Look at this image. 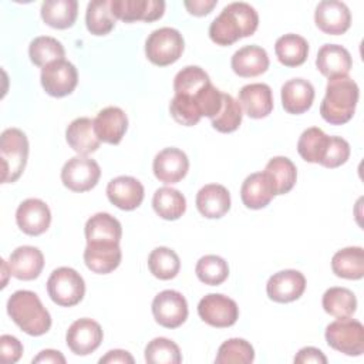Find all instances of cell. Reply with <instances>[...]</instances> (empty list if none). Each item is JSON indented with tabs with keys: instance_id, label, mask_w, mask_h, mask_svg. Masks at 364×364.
Here are the masks:
<instances>
[{
	"instance_id": "cell-1",
	"label": "cell",
	"mask_w": 364,
	"mask_h": 364,
	"mask_svg": "<svg viewBox=\"0 0 364 364\" xmlns=\"http://www.w3.org/2000/svg\"><path fill=\"white\" fill-rule=\"evenodd\" d=\"M259 26L257 11L247 3L235 1L223 7L209 26V37L218 46H230L252 36Z\"/></svg>"
},
{
	"instance_id": "cell-2",
	"label": "cell",
	"mask_w": 364,
	"mask_h": 364,
	"mask_svg": "<svg viewBox=\"0 0 364 364\" xmlns=\"http://www.w3.org/2000/svg\"><path fill=\"white\" fill-rule=\"evenodd\" d=\"M358 97V85L348 75L330 78L326 87V95L320 104L323 119L331 125L348 122L355 112Z\"/></svg>"
},
{
	"instance_id": "cell-3",
	"label": "cell",
	"mask_w": 364,
	"mask_h": 364,
	"mask_svg": "<svg viewBox=\"0 0 364 364\" xmlns=\"http://www.w3.org/2000/svg\"><path fill=\"white\" fill-rule=\"evenodd\" d=\"M11 320L28 336H43L51 327V316L38 296L31 290H17L7 300Z\"/></svg>"
},
{
	"instance_id": "cell-4",
	"label": "cell",
	"mask_w": 364,
	"mask_h": 364,
	"mask_svg": "<svg viewBox=\"0 0 364 364\" xmlns=\"http://www.w3.org/2000/svg\"><path fill=\"white\" fill-rule=\"evenodd\" d=\"M28 139L18 128H7L0 136V159L3 166L1 183L16 182L27 164Z\"/></svg>"
},
{
	"instance_id": "cell-5",
	"label": "cell",
	"mask_w": 364,
	"mask_h": 364,
	"mask_svg": "<svg viewBox=\"0 0 364 364\" xmlns=\"http://www.w3.org/2000/svg\"><path fill=\"white\" fill-rule=\"evenodd\" d=\"M185 48L182 34L172 27L154 30L145 41L146 58L159 67H166L179 60Z\"/></svg>"
},
{
	"instance_id": "cell-6",
	"label": "cell",
	"mask_w": 364,
	"mask_h": 364,
	"mask_svg": "<svg viewBox=\"0 0 364 364\" xmlns=\"http://www.w3.org/2000/svg\"><path fill=\"white\" fill-rule=\"evenodd\" d=\"M47 293L50 299L61 307L78 304L85 294V282L82 276L67 266L53 270L47 280Z\"/></svg>"
},
{
	"instance_id": "cell-7",
	"label": "cell",
	"mask_w": 364,
	"mask_h": 364,
	"mask_svg": "<svg viewBox=\"0 0 364 364\" xmlns=\"http://www.w3.org/2000/svg\"><path fill=\"white\" fill-rule=\"evenodd\" d=\"M324 337L331 348L346 355L358 357L364 353V327L358 320L337 318L326 327Z\"/></svg>"
},
{
	"instance_id": "cell-8",
	"label": "cell",
	"mask_w": 364,
	"mask_h": 364,
	"mask_svg": "<svg viewBox=\"0 0 364 364\" xmlns=\"http://www.w3.org/2000/svg\"><path fill=\"white\" fill-rule=\"evenodd\" d=\"M101 168L95 159L77 155L70 158L61 169V182L73 192L91 191L100 181Z\"/></svg>"
},
{
	"instance_id": "cell-9",
	"label": "cell",
	"mask_w": 364,
	"mask_h": 364,
	"mask_svg": "<svg viewBox=\"0 0 364 364\" xmlns=\"http://www.w3.org/2000/svg\"><path fill=\"white\" fill-rule=\"evenodd\" d=\"M199 317L209 326L225 328L233 326L239 318L236 301L220 293H209L198 304Z\"/></svg>"
},
{
	"instance_id": "cell-10",
	"label": "cell",
	"mask_w": 364,
	"mask_h": 364,
	"mask_svg": "<svg viewBox=\"0 0 364 364\" xmlns=\"http://www.w3.org/2000/svg\"><path fill=\"white\" fill-rule=\"evenodd\" d=\"M40 81L48 95L61 98L74 91L78 82V73L73 63L63 58L43 67Z\"/></svg>"
},
{
	"instance_id": "cell-11",
	"label": "cell",
	"mask_w": 364,
	"mask_h": 364,
	"mask_svg": "<svg viewBox=\"0 0 364 364\" xmlns=\"http://www.w3.org/2000/svg\"><path fill=\"white\" fill-rule=\"evenodd\" d=\"M155 321L165 328H178L188 318V301L176 290H164L152 300Z\"/></svg>"
},
{
	"instance_id": "cell-12",
	"label": "cell",
	"mask_w": 364,
	"mask_h": 364,
	"mask_svg": "<svg viewBox=\"0 0 364 364\" xmlns=\"http://www.w3.org/2000/svg\"><path fill=\"white\" fill-rule=\"evenodd\" d=\"M102 337L104 333L101 326L92 318L82 317L68 327L65 333V343L74 354L88 355L100 347Z\"/></svg>"
},
{
	"instance_id": "cell-13",
	"label": "cell",
	"mask_w": 364,
	"mask_h": 364,
	"mask_svg": "<svg viewBox=\"0 0 364 364\" xmlns=\"http://www.w3.org/2000/svg\"><path fill=\"white\" fill-rule=\"evenodd\" d=\"M306 290V277L301 272L286 269L274 273L266 283V293L276 303H290L301 297Z\"/></svg>"
},
{
	"instance_id": "cell-14",
	"label": "cell",
	"mask_w": 364,
	"mask_h": 364,
	"mask_svg": "<svg viewBox=\"0 0 364 364\" xmlns=\"http://www.w3.org/2000/svg\"><path fill=\"white\" fill-rule=\"evenodd\" d=\"M189 169V159L179 148H164L159 151L152 162L155 178L166 185L178 183L182 181Z\"/></svg>"
},
{
	"instance_id": "cell-15",
	"label": "cell",
	"mask_w": 364,
	"mask_h": 364,
	"mask_svg": "<svg viewBox=\"0 0 364 364\" xmlns=\"http://www.w3.org/2000/svg\"><path fill=\"white\" fill-rule=\"evenodd\" d=\"M16 222L23 233L30 236H38L50 228V208L41 199L28 198L18 205L16 210Z\"/></svg>"
},
{
	"instance_id": "cell-16",
	"label": "cell",
	"mask_w": 364,
	"mask_h": 364,
	"mask_svg": "<svg viewBox=\"0 0 364 364\" xmlns=\"http://www.w3.org/2000/svg\"><path fill=\"white\" fill-rule=\"evenodd\" d=\"M316 26L326 34H344L351 26V13L346 3L338 0H323L314 11Z\"/></svg>"
},
{
	"instance_id": "cell-17",
	"label": "cell",
	"mask_w": 364,
	"mask_h": 364,
	"mask_svg": "<svg viewBox=\"0 0 364 364\" xmlns=\"http://www.w3.org/2000/svg\"><path fill=\"white\" fill-rule=\"evenodd\" d=\"M111 11L115 18L125 23L155 21L164 16L165 1L162 0H112Z\"/></svg>"
},
{
	"instance_id": "cell-18",
	"label": "cell",
	"mask_w": 364,
	"mask_h": 364,
	"mask_svg": "<svg viewBox=\"0 0 364 364\" xmlns=\"http://www.w3.org/2000/svg\"><path fill=\"white\" fill-rule=\"evenodd\" d=\"M144 186L134 176H117L107 185L108 200L122 210H134L144 200Z\"/></svg>"
},
{
	"instance_id": "cell-19",
	"label": "cell",
	"mask_w": 364,
	"mask_h": 364,
	"mask_svg": "<svg viewBox=\"0 0 364 364\" xmlns=\"http://www.w3.org/2000/svg\"><path fill=\"white\" fill-rule=\"evenodd\" d=\"M122 259L119 243L114 242H91L84 250L85 266L98 274H108L114 272Z\"/></svg>"
},
{
	"instance_id": "cell-20",
	"label": "cell",
	"mask_w": 364,
	"mask_h": 364,
	"mask_svg": "<svg viewBox=\"0 0 364 364\" xmlns=\"http://www.w3.org/2000/svg\"><path fill=\"white\" fill-rule=\"evenodd\" d=\"M237 102L247 117L253 119L264 118L273 111L272 88L264 82L246 84L239 91Z\"/></svg>"
},
{
	"instance_id": "cell-21",
	"label": "cell",
	"mask_w": 364,
	"mask_h": 364,
	"mask_svg": "<svg viewBox=\"0 0 364 364\" xmlns=\"http://www.w3.org/2000/svg\"><path fill=\"white\" fill-rule=\"evenodd\" d=\"M128 129V117L119 107L101 109L94 119V131L101 142L118 145Z\"/></svg>"
},
{
	"instance_id": "cell-22",
	"label": "cell",
	"mask_w": 364,
	"mask_h": 364,
	"mask_svg": "<svg viewBox=\"0 0 364 364\" xmlns=\"http://www.w3.org/2000/svg\"><path fill=\"white\" fill-rule=\"evenodd\" d=\"M274 196H276L274 183L264 171L255 172L246 176L240 188L242 202L249 209L266 208Z\"/></svg>"
},
{
	"instance_id": "cell-23",
	"label": "cell",
	"mask_w": 364,
	"mask_h": 364,
	"mask_svg": "<svg viewBox=\"0 0 364 364\" xmlns=\"http://www.w3.org/2000/svg\"><path fill=\"white\" fill-rule=\"evenodd\" d=\"M9 267L11 276L18 280H34L44 267V256L38 247L18 246L9 256Z\"/></svg>"
},
{
	"instance_id": "cell-24",
	"label": "cell",
	"mask_w": 364,
	"mask_h": 364,
	"mask_svg": "<svg viewBox=\"0 0 364 364\" xmlns=\"http://www.w3.org/2000/svg\"><path fill=\"white\" fill-rule=\"evenodd\" d=\"M269 55L264 48L256 44L245 46L235 51L230 60V67L233 73L243 78L257 77L267 71L269 68Z\"/></svg>"
},
{
	"instance_id": "cell-25",
	"label": "cell",
	"mask_w": 364,
	"mask_h": 364,
	"mask_svg": "<svg viewBox=\"0 0 364 364\" xmlns=\"http://www.w3.org/2000/svg\"><path fill=\"white\" fill-rule=\"evenodd\" d=\"M282 105L286 112L299 115L310 109L314 101V87L304 78H291L282 85Z\"/></svg>"
},
{
	"instance_id": "cell-26",
	"label": "cell",
	"mask_w": 364,
	"mask_h": 364,
	"mask_svg": "<svg viewBox=\"0 0 364 364\" xmlns=\"http://www.w3.org/2000/svg\"><path fill=\"white\" fill-rule=\"evenodd\" d=\"M196 208L208 219H219L230 209V193L220 183H208L196 193Z\"/></svg>"
},
{
	"instance_id": "cell-27",
	"label": "cell",
	"mask_w": 364,
	"mask_h": 364,
	"mask_svg": "<svg viewBox=\"0 0 364 364\" xmlns=\"http://www.w3.org/2000/svg\"><path fill=\"white\" fill-rule=\"evenodd\" d=\"M317 70L330 78L348 75L353 67V58L347 48L338 44H324L320 47L316 58Z\"/></svg>"
},
{
	"instance_id": "cell-28",
	"label": "cell",
	"mask_w": 364,
	"mask_h": 364,
	"mask_svg": "<svg viewBox=\"0 0 364 364\" xmlns=\"http://www.w3.org/2000/svg\"><path fill=\"white\" fill-rule=\"evenodd\" d=\"M65 141L78 155H90L100 148L101 141L94 131V119L80 117L70 122L65 129Z\"/></svg>"
},
{
	"instance_id": "cell-29",
	"label": "cell",
	"mask_w": 364,
	"mask_h": 364,
	"mask_svg": "<svg viewBox=\"0 0 364 364\" xmlns=\"http://www.w3.org/2000/svg\"><path fill=\"white\" fill-rule=\"evenodd\" d=\"M87 243L91 242H114L119 243L122 236V228L117 218L107 212H98L92 215L84 228Z\"/></svg>"
},
{
	"instance_id": "cell-30",
	"label": "cell",
	"mask_w": 364,
	"mask_h": 364,
	"mask_svg": "<svg viewBox=\"0 0 364 364\" xmlns=\"http://www.w3.org/2000/svg\"><path fill=\"white\" fill-rule=\"evenodd\" d=\"M331 269L337 277L360 280L364 276V250L360 246L344 247L334 253Z\"/></svg>"
},
{
	"instance_id": "cell-31",
	"label": "cell",
	"mask_w": 364,
	"mask_h": 364,
	"mask_svg": "<svg viewBox=\"0 0 364 364\" xmlns=\"http://www.w3.org/2000/svg\"><path fill=\"white\" fill-rule=\"evenodd\" d=\"M78 14L77 0H47L41 4L43 21L58 30H65L74 26Z\"/></svg>"
},
{
	"instance_id": "cell-32",
	"label": "cell",
	"mask_w": 364,
	"mask_h": 364,
	"mask_svg": "<svg viewBox=\"0 0 364 364\" xmlns=\"http://www.w3.org/2000/svg\"><path fill=\"white\" fill-rule=\"evenodd\" d=\"M274 53L284 67H299L309 55V43L299 34H284L276 40Z\"/></svg>"
},
{
	"instance_id": "cell-33",
	"label": "cell",
	"mask_w": 364,
	"mask_h": 364,
	"mask_svg": "<svg viewBox=\"0 0 364 364\" xmlns=\"http://www.w3.org/2000/svg\"><path fill=\"white\" fill-rule=\"evenodd\" d=\"M152 208L159 218L165 220H176L186 210V199L178 189L162 186L154 193Z\"/></svg>"
},
{
	"instance_id": "cell-34",
	"label": "cell",
	"mask_w": 364,
	"mask_h": 364,
	"mask_svg": "<svg viewBox=\"0 0 364 364\" xmlns=\"http://www.w3.org/2000/svg\"><path fill=\"white\" fill-rule=\"evenodd\" d=\"M324 311L336 318L351 317L357 310L355 294L346 287H330L324 291L321 299Z\"/></svg>"
},
{
	"instance_id": "cell-35",
	"label": "cell",
	"mask_w": 364,
	"mask_h": 364,
	"mask_svg": "<svg viewBox=\"0 0 364 364\" xmlns=\"http://www.w3.org/2000/svg\"><path fill=\"white\" fill-rule=\"evenodd\" d=\"M328 135L317 128L310 127L304 129L297 141V152L299 155L310 164H320L328 144Z\"/></svg>"
},
{
	"instance_id": "cell-36",
	"label": "cell",
	"mask_w": 364,
	"mask_h": 364,
	"mask_svg": "<svg viewBox=\"0 0 364 364\" xmlns=\"http://www.w3.org/2000/svg\"><path fill=\"white\" fill-rule=\"evenodd\" d=\"M264 172L270 176L274 183L276 195L289 193L296 185L297 169L291 159L287 156H274L272 158L264 168Z\"/></svg>"
},
{
	"instance_id": "cell-37",
	"label": "cell",
	"mask_w": 364,
	"mask_h": 364,
	"mask_svg": "<svg viewBox=\"0 0 364 364\" xmlns=\"http://www.w3.org/2000/svg\"><path fill=\"white\" fill-rule=\"evenodd\" d=\"M117 18L111 11V1L94 0L90 1L85 11L87 30L94 36H105L115 27Z\"/></svg>"
},
{
	"instance_id": "cell-38",
	"label": "cell",
	"mask_w": 364,
	"mask_h": 364,
	"mask_svg": "<svg viewBox=\"0 0 364 364\" xmlns=\"http://www.w3.org/2000/svg\"><path fill=\"white\" fill-rule=\"evenodd\" d=\"M148 269L159 280H171L176 277L181 269V260L175 250L159 246L148 256Z\"/></svg>"
},
{
	"instance_id": "cell-39",
	"label": "cell",
	"mask_w": 364,
	"mask_h": 364,
	"mask_svg": "<svg viewBox=\"0 0 364 364\" xmlns=\"http://www.w3.org/2000/svg\"><path fill=\"white\" fill-rule=\"evenodd\" d=\"M28 55L34 65L46 67L53 61L63 60L65 50L57 38L50 36H40L31 40L28 46Z\"/></svg>"
},
{
	"instance_id": "cell-40",
	"label": "cell",
	"mask_w": 364,
	"mask_h": 364,
	"mask_svg": "<svg viewBox=\"0 0 364 364\" xmlns=\"http://www.w3.org/2000/svg\"><path fill=\"white\" fill-rule=\"evenodd\" d=\"M195 273L202 283L209 286H219L228 279L229 266L228 262L218 255H205L198 260Z\"/></svg>"
},
{
	"instance_id": "cell-41",
	"label": "cell",
	"mask_w": 364,
	"mask_h": 364,
	"mask_svg": "<svg viewBox=\"0 0 364 364\" xmlns=\"http://www.w3.org/2000/svg\"><path fill=\"white\" fill-rule=\"evenodd\" d=\"M255 360V350L245 338H229L220 344L215 363L216 364H250Z\"/></svg>"
},
{
	"instance_id": "cell-42",
	"label": "cell",
	"mask_w": 364,
	"mask_h": 364,
	"mask_svg": "<svg viewBox=\"0 0 364 364\" xmlns=\"http://www.w3.org/2000/svg\"><path fill=\"white\" fill-rule=\"evenodd\" d=\"M145 361L149 364H179L182 361L178 344L166 337L152 338L145 347Z\"/></svg>"
},
{
	"instance_id": "cell-43",
	"label": "cell",
	"mask_w": 364,
	"mask_h": 364,
	"mask_svg": "<svg viewBox=\"0 0 364 364\" xmlns=\"http://www.w3.org/2000/svg\"><path fill=\"white\" fill-rule=\"evenodd\" d=\"M242 107L240 104L230 95L223 92V100H222V108L220 111L210 119L212 127L223 134L233 132L239 128L242 124Z\"/></svg>"
},
{
	"instance_id": "cell-44",
	"label": "cell",
	"mask_w": 364,
	"mask_h": 364,
	"mask_svg": "<svg viewBox=\"0 0 364 364\" xmlns=\"http://www.w3.org/2000/svg\"><path fill=\"white\" fill-rule=\"evenodd\" d=\"M210 82L209 75L198 65H186L173 78L175 94L193 95Z\"/></svg>"
},
{
	"instance_id": "cell-45",
	"label": "cell",
	"mask_w": 364,
	"mask_h": 364,
	"mask_svg": "<svg viewBox=\"0 0 364 364\" xmlns=\"http://www.w3.org/2000/svg\"><path fill=\"white\" fill-rule=\"evenodd\" d=\"M169 112L178 124L185 127L196 125L202 118L200 111L193 100V95H186V94L173 95L169 104Z\"/></svg>"
},
{
	"instance_id": "cell-46",
	"label": "cell",
	"mask_w": 364,
	"mask_h": 364,
	"mask_svg": "<svg viewBox=\"0 0 364 364\" xmlns=\"http://www.w3.org/2000/svg\"><path fill=\"white\" fill-rule=\"evenodd\" d=\"M350 158V144L341 136H330L326 154L320 162L324 168H338Z\"/></svg>"
},
{
	"instance_id": "cell-47",
	"label": "cell",
	"mask_w": 364,
	"mask_h": 364,
	"mask_svg": "<svg viewBox=\"0 0 364 364\" xmlns=\"http://www.w3.org/2000/svg\"><path fill=\"white\" fill-rule=\"evenodd\" d=\"M23 355V344L18 338L10 334L0 337V360L4 364H14Z\"/></svg>"
},
{
	"instance_id": "cell-48",
	"label": "cell",
	"mask_w": 364,
	"mask_h": 364,
	"mask_svg": "<svg viewBox=\"0 0 364 364\" xmlns=\"http://www.w3.org/2000/svg\"><path fill=\"white\" fill-rule=\"evenodd\" d=\"M294 363L297 364H327V357L323 354L321 350L316 347H303L294 357Z\"/></svg>"
},
{
	"instance_id": "cell-49",
	"label": "cell",
	"mask_w": 364,
	"mask_h": 364,
	"mask_svg": "<svg viewBox=\"0 0 364 364\" xmlns=\"http://www.w3.org/2000/svg\"><path fill=\"white\" fill-rule=\"evenodd\" d=\"M218 4L216 0H192V1H183V6L189 11V14L202 17L209 14L213 7Z\"/></svg>"
},
{
	"instance_id": "cell-50",
	"label": "cell",
	"mask_w": 364,
	"mask_h": 364,
	"mask_svg": "<svg viewBox=\"0 0 364 364\" xmlns=\"http://www.w3.org/2000/svg\"><path fill=\"white\" fill-rule=\"evenodd\" d=\"M134 364V357L125 350H111L100 358V364Z\"/></svg>"
},
{
	"instance_id": "cell-51",
	"label": "cell",
	"mask_w": 364,
	"mask_h": 364,
	"mask_svg": "<svg viewBox=\"0 0 364 364\" xmlns=\"http://www.w3.org/2000/svg\"><path fill=\"white\" fill-rule=\"evenodd\" d=\"M37 364V363H44V364H65V357L57 351V350H51V348H47V350H43L38 353L37 357L33 358V364Z\"/></svg>"
}]
</instances>
